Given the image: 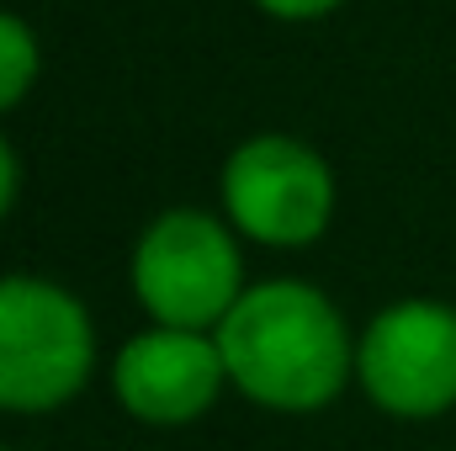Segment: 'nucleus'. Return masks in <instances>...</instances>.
Returning <instances> with one entry per match:
<instances>
[{"label": "nucleus", "instance_id": "1", "mask_svg": "<svg viewBox=\"0 0 456 451\" xmlns=\"http://www.w3.org/2000/svg\"><path fill=\"white\" fill-rule=\"evenodd\" d=\"M228 382L281 414H308L340 398L355 350L340 308L308 282H260L213 330Z\"/></svg>", "mask_w": 456, "mask_h": 451}, {"label": "nucleus", "instance_id": "2", "mask_svg": "<svg viewBox=\"0 0 456 451\" xmlns=\"http://www.w3.org/2000/svg\"><path fill=\"white\" fill-rule=\"evenodd\" d=\"M96 366V335L59 282L0 276V409L43 414L69 404Z\"/></svg>", "mask_w": 456, "mask_h": 451}, {"label": "nucleus", "instance_id": "3", "mask_svg": "<svg viewBox=\"0 0 456 451\" xmlns=\"http://www.w3.org/2000/svg\"><path fill=\"white\" fill-rule=\"evenodd\" d=\"M133 292L170 330H218L244 298V266L228 228L208 213H165L133 250Z\"/></svg>", "mask_w": 456, "mask_h": 451}, {"label": "nucleus", "instance_id": "4", "mask_svg": "<svg viewBox=\"0 0 456 451\" xmlns=\"http://www.w3.org/2000/svg\"><path fill=\"white\" fill-rule=\"evenodd\" d=\"M224 208L239 234L276 244V250H297L330 228L335 176L308 144L287 133H260L228 154Z\"/></svg>", "mask_w": 456, "mask_h": 451}, {"label": "nucleus", "instance_id": "5", "mask_svg": "<svg viewBox=\"0 0 456 451\" xmlns=\"http://www.w3.org/2000/svg\"><path fill=\"white\" fill-rule=\"evenodd\" d=\"M355 377L366 398L398 420H430L456 404V308L393 303L355 345Z\"/></svg>", "mask_w": 456, "mask_h": 451}, {"label": "nucleus", "instance_id": "6", "mask_svg": "<svg viewBox=\"0 0 456 451\" xmlns=\"http://www.w3.org/2000/svg\"><path fill=\"white\" fill-rule=\"evenodd\" d=\"M228 366L213 330H143L112 361V388L122 409L143 425H186L213 409Z\"/></svg>", "mask_w": 456, "mask_h": 451}, {"label": "nucleus", "instance_id": "7", "mask_svg": "<svg viewBox=\"0 0 456 451\" xmlns=\"http://www.w3.org/2000/svg\"><path fill=\"white\" fill-rule=\"evenodd\" d=\"M37 80V37L21 16L0 11V112H11Z\"/></svg>", "mask_w": 456, "mask_h": 451}, {"label": "nucleus", "instance_id": "8", "mask_svg": "<svg viewBox=\"0 0 456 451\" xmlns=\"http://www.w3.org/2000/svg\"><path fill=\"white\" fill-rule=\"evenodd\" d=\"M255 5L271 11V16H281V21H314V16L335 11L340 0H255Z\"/></svg>", "mask_w": 456, "mask_h": 451}, {"label": "nucleus", "instance_id": "9", "mask_svg": "<svg viewBox=\"0 0 456 451\" xmlns=\"http://www.w3.org/2000/svg\"><path fill=\"white\" fill-rule=\"evenodd\" d=\"M11 202H16V154H11V144L0 138V218L11 213Z\"/></svg>", "mask_w": 456, "mask_h": 451}]
</instances>
